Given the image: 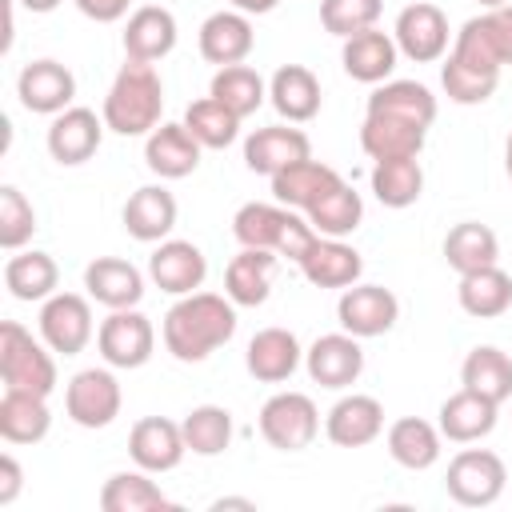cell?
Segmentation results:
<instances>
[{"label": "cell", "mask_w": 512, "mask_h": 512, "mask_svg": "<svg viewBox=\"0 0 512 512\" xmlns=\"http://www.w3.org/2000/svg\"><path fill=\"white\" fill-rule=\"evenodd\" d=\"M164 348L180 364H200L236 336V304L216 292H188L164 312Z\"/></svg>", "instance_id": "cell-1"}, {"label": "cell", "mask_w": 512, "mask_h": 512, "mask_svg": "<svg viewBox=\"0 0 512 512\" xmlns=\"http://www.w3.org/2000/svg\"><path fill=\"white\" fill-rule=\"evenodd\" d=\"M100 116H104L108 132H116V136H148L164 116V80H160V72L152 64L128 60L116 72Z\"/></svg>", "instance_id": "cell-2"}, {"label": "cell", "mask_w": 512, "mask_h": 512, "mask_svg": "<svg viewBox=\"0 0 512 512\" xmlns=\"http://www.w3.org/2000/svg\"><path fill=\"white\" fill-rule=\"evenodd\" d=\"M232 236L240 240V248H268L292 264H300L308 256V248L320 240V232L308 224L304 212L288 208V204H244L232 216Z\"/></svg>", "instance_id": "cell-3"}, {"label": "cell", "mask_w": 512, "mask_h": 512, "mask_svg": "<svg viewBox=\"0 0 512 512\" xmlns=\"http://www.w3.org/2000/svg\"><path fill=\"white\" fill-rule=\"evenodd\" d=\"M448 56L484 76H500V68L512 64V4H496L464 20Z\"/></svg>", "instance_id": "cell-4"}, {"label": "cell", "mask_w": 512, "mask_h": 512, "mask_svg": "<svg viewBox=\"0 0 512 512\" xmlns=\"http://www.w3.org/2000/svg\"><path fill=\"white\" fill-rule=\"evenodd\" d=\"M0 380L4 388L52 396L56 392V360L44 340H36L24 324L4 320L0 324Z\"/></svg>", "instance_id": "cell-5"}, {"label": "cell", "mask_w": 512, "mask_h": 512, "mask_svg": "<svg viewBox=\"0 0 512 512\" xmlns=\"http://www.w3.org/2000/svg\"><path fill=\"white\" fill-rule=\"evenodd\" d=\"M504 484H508V468L492 448H460L448 460V472H444L448 496L464 508L496 504L504 496Z\"/></svg>", "instance_id": "cell-6"}, {"label": "cell", "mask_w": 512, "mask_h": 512, "mask_svg": "<svg viewBox=\"0 0 512 512\" xmlns=\"http://www.w3.org/2000/svg\"><path fill=\"white\" fill-rule=\"evenodd\" d=\"M320 432V412L304 392H276L260 408V436L276 452H304Z\"/></svg>", "instance_id": "cell-7"}, {"label": "cell", "mask_w": 512, "mask_h": 512, "mask_svg": "<svg viewBox=\"0 0 512 512\" xmlns=\"http://www.w3.org/2000/svg\"><path fill=\"white\" fill-rule=\"evenodd\" d=\"M96 348L112 368H144L156 348V328L140 308H116L96 328Z\"/></svg>", "instance_id": "cell-8"}, {"label": "cell", "mask_w": 512, "mask_h": 512, "mask_svg": "<svg viewBox=\"0 0 512 512\" xmlns=\"http://www.w3.org/2000/svg\"><path fill=\"white\" fill-rule=\"evenodd\" d=\"M120 380L108 368H80L64 388V412L80 428H108L120 416Z\"/></svg>", "instance_id": "cell-9"}, {"label": "cell", "mask_w": 512, "mask_h": 512, "mask_svg": "<svg viewBox=\"0 0 512 512\" xmlns=\"http://www.w3.org/2000/svg\"><path fill=\"white\" fill-rule=\"evenodd\" d=\"M92 332V304L80 292H52L48 300H40V340L52 352L76 356L88 348Z\"/></svg>", "instance_id": "cell-10"}, {"label": "cell", "mask_w": 512, "mask_h": 512, "mask_svg": "<svg viewBox=\"0 0 512 512\" xmlns=\"http://www.w3.org/2000/svg\"><path fill=\"white\" fill-rule=\"evenodd\" d=\"M336 320H340L344 332H352L360 340H372V336H384L400 320V300L384 284H360L356 280L352 288L340 292Z\"/></svg>", "instance_id": "cell-11"}, {"label": "cell", "mask_w": 512, "mask_h": 512, "mask_svg": "<svg viewBox=\"0 0 512 512\" xmlns=\"http://www.w3.org/2000/svg\"><path fill=\"white\" fill-rule=\"evenodd\" d=\"M104 128H108L104 116H96L92 108L72 104L64 112H56L52 124H48V136H44L48 156L56 164H64V168H76V164H84V160H92L100 152Z\"/></svg>", "instance_id": "cell-12"}, {"label": "cell", "mask_w": 512, "mask_h": 512, "mask_svg": "<svg viewBox=\"0 0 512 512\" xmlns=\"http://www.w3.org/2000/svg\"><path fill=\"white\" fill-rule=\"evenodd\" d=\"M304 368H308L312 384L332 388V392L356 384L360 372H364L360 336H352V332H344V328H340V332H328V336H316L312 348L304 352Z\"/></svg>", "instance_id": "cell-13"}, {"label": "cell", "mask_w": 512, "mask_h": 512, "mask_svg": "<svg viewBox=\"0 0 512 512\" xmlns=\"http://www.w3.org/2000/svg\"><path fill=\"white\" fill-rule=\"evenodd\" d=\"M392 40H396L400 56H408L416 64H432V60H440L448 52V16L436 4L416 0V4L400 8Z\"/></svg>", "instance_id": "cell-14"}, {"label": "cell", "mask_w": 512, "mask_h": 512, "mask_svg": "<svg viewBox=\"0 0 512 512\" xmlns=\"http://www.w3.org/2000/svg\"><path fill=\"white\" fill-rule=\"evenodd\" d=\"M16 96L36 116H56L76 100V76L60 60H32L16 76Z\"/></svg>", "instance_id": "cell-15"}, {"label": "cell", "mask_w": 512, "mask_h": 512, "mask_svg": "<svg viewBox=\"0 0 512 512\" xmlns=\"http://www.w3.org/2000/svg\"><path fill=\"white\" fill-rule=\"evenodd\" d=\"M184 452H188L184 432L168 416H144L128 432V456L144 472H172V468H180Z\"/></svg>", "instance_id": "cell-16"}, {"label": "cell", "mask_w": 512, "mask_h": 512, "mask_svg": "<svg viewBox=\"0 0 512 512\" xmlns=\"http://www.w3.org/2000/svg\"><path fill=\"white\" fill-rule=\"evenodd\" d=\"M148 276L160 292L188 296V292H200L208 276V260L192 240H160L156 252L148 256Z\"/></svg>", "instance_id": "cell-17"}, {"label": "cell", "mask_w": 512, "mask_h": 512, "mask_svg": "<svg viewBox=\"0 0 512 512\" xmlns=\"http://www.w3.org/2000/svg\"><path fill=\"white\" fill-rule=\"evenodd\" d=\"M252 48H256V32H252L248 12L240 8H220L200 24V56L216 68L244 64Z\"/></svg>", "instance_id": "cell-18"}, {"label": "cell", "mask_w": 512, "mask_h": 512, "mask_svg": "<svg viewBox=\"0 0 512 512\" xmlns=\"http://www.w3.org/2000/svg\"><path fill=\"white\" fill-rule=\"evenodd\" d=\"M200 152L204 144L180 124H156L148 136H144V164L160 176V180H184L200 168Z\"/></svg>", "instance_id": "cell-19"}, {"label": "cell", "mask_w": 512, "mask_h": 512, "mask_svg": "<svg viewBox=\"0 0 512 512\" xmlns=\"http://www.w3.org/2000/svg\"><path fill=\"white\" fill-rule=\"evenodd\" d=\"M380 432H384V404L376 396H364V392L340 396L324 416V436L336 448H364Z\"/></svg>", "instance_id": "cell-20"}, {"label": "cell", "mask_w": 512, "mask_h": 512, "mask_svg": "<svg viewBox=\"0 0 512 512\" xmlns=\"http://www.w3.org/2000/svg\"><path fill=\"white\" fill-rule=\"evenodd\" d=\"M312 156V140L304 128H292V124H268V128H256L248 140H244V164L248 172H260V176H276L280 168L296 164Z\"/></svg>", "instance_id": "cell-21"}, {"label": "cell", "mask_w": 512, "mask_h": 512, "mask_svg": "<svg viewBox=\"0 0 512 512\" xmlns=\"http://www.w3.org/2000/svg\"><path fill=\"white\" fill-rule=\"evenodd\" d=\"M340 184H344V176L332 164H320V160L304 156V160H296V164H288V168H280L272 176V196H276V204H288L296 212H308L328 192H336Z\"/></svg>", "instance_id": "cell-22"}, {"label": "cell", "mask_w": 512, "mask_h": 512, "mask_svg": "<svg viewBox=\"0 0 512 512\" xmlns=\"http://www.w3.org/2000/svg\"><path fill=\"white\" fill-rule=\"evenodd\" d=\"M176 196L164 188V184H144V188H136L128 200H124V212H120V220H124V232L132 236V240H140V244H160V240H168V232L176 228Z\"/></svg>", "instance_id": "cell-23"}, {"label": "cell", "mask_w": 512, "mask_h": 512, "mask_svg": "<svg viewBox=\"0 0 512 512\" xmlns=\"http://www.w3.org/2000/svg\"><path fill=\"white\" fill-rule=\"evenodd\" d=\"M84 288H88V300L104 304L108 312H116V308H136V304L144 300V272H140L132 260L96 256V260L84 268Z\"/></svg>", "instance_id": "cell-24"}, {"label": "cell", "mask_w": 512, "mask_h": 512, "mask_svg": "<svg viewBox=\"0 0 512 512\" xmlns=\"http://www.w3.org/2000/svg\"><path fill=\"white\" fill-rule=\"evenodd\" d=\"M176 36H180L176 16L168 8H160V4H144V8H136L128 16L120 44H124V56L128 60L156 64V60H164L176 48Z\"/></svg>", "instance_id": "cell-25"}, {"label": "cell", "mask_w": 512, "mask_h": 512, "mask_svg": "<svg viewBox=\"0 0 512 512\" xmlns=\"http://www.w3.org/2000/svg\"><path fill=\"white\" fill-rule=\"evenodd\" d=\"M436 416H440L436 428H440L444 440H452V444H476V440H484L496 428L500 404L488 400V396H480V392H472V388H460V392H452L440 404Z\"/></svg>", "instance_id": "cell-26"}, {"label": "cell", "mask_w": 512, "mask_h": 512, "mask_svg": "<svg viewBox=\"0 0 512 512\" xmlns=\"http://www.w3.org/2000/svg\"><path fill=\"white\" fill-rule=\"evenodd\" d=\"M300 364H304V348H300L296 332H288V328H260L248 340L244 368L260 384H284Z\"/></svg>", "instance_id": "cell-27"}, {"label": "cell", "mask_w": 512, "mask_h": 512, "mask_svg": "<svg viewBox=\"0 0 512 512\" xmlns=\"http://www.w3.org/2000/svg\"><path fill=\"white\" fill-rule=\"evenodd\" d=\"M276 264H280V256L268 252V248H240L224 268V296L240 308L264 304L268 292H272Z\"/></svg>", "instance_id": "cell-28"}, {"label": "cell", "mask_w": 512, "mask_h": 512, "mask_svg": "<svg viewBox=\"0 0 512 512\" xmlns=\"http://www.w3.org/2000/svg\"><path fill=\"white\" fill-rule=\"evenodd\" d=\"M396 56H400V48H396L392 32H384V28H364L356 36H348L340 48L344 72L360 84H384L396 68Z\"/></svg>", "instance_id": "cell-29"}, {"label": "cell", "mask_w": 512, "mask_h": 512, "mask_svg": "<svg viewBox=\"0 0 512 512\" xmlns=\"http://www.w3.org/2000/svg\"><path fill=\"white\" fill-rule=\"evenodd\" d=\"M268 100L288 124H308L320 112V80L304 64H284L268 80Z\"/></svg>", "instance_id": "cell-30"}, {"label": "cell", "mask_w": 512, "mask_h": 512, "mask_svg": "<svg viewBox=\"0 0 512 512\" xmlns=\"http://www.w3.org/2000/svg\"><path fill=\"white\" fill-rule=\"evenodd\" d=\"M300 272L316 288H352L360 280V272H364V260H360V252L352 244H344L336 236H320L308 248V256L300 260Z\"/></svg>", "instance_id": "cell-31"}, {"label": "cell", "mask_w": 512, "mask_h": 512, "mask_svg": "<svg viewBox=\"0 0 512 512\" xmlns=\"http://www.w3.org/2000/svg\"><path fill=\"white\" fill-rule=\"evenodd\" d=\"M424 136L428 128L384 116V112H364L360 124V148L372 160H400V156H420L424 152Z\"/></svg>", "instance_id": "cell-32"}, {"label": "cell", "mask_w": 512, "mask_h": 512, "mask_svg": "<svg viewBox=\"0 0 512 512\" xmlns=\"http://www.w3.org/2000/svg\"><path fill=\"white\" fill-rule=\"evenodd\" d=\"M48 428H52L48 396L4 388V396H0V436L8 444H40L48 436Z\"/></svg>", "instance_id": "cell-33"}, {"label": "cell", "mask_w": 512, "mask_h": 512, "mask_svg": "<svg viewBox=\"0 0 512 512\" xmlns=\"http://www.w3.org/2000/svg\"><path fill=\"white\" fill-rule=\"evenodd\" d=\"M440 440H444L440 428L428 424V420H420V416H400V420H392V424H388V436H384L388 456H392L400 468H408V472L432 468V464L440 460Z\"/></svg>", "instance_id": "cell-34"}, {"label": "cell", "mask_w": 512, "mask_h": 512, "mask_svg": "<svg viewBox=\"0 0 512 512\" xmlns=\"http://www.w3.org/2000/svg\"><path fill=\"white\" fill-rule=\"evenodd\" d=\"M364 112H384V116H396V120L432 128V120H436V96L420 80H384V84L372 88Z\"/></svg>", "instance_id": "cell-35"}, {"label": "cell", "mask_w": 512, "mask_h": 512, "mask_svg": "<svg viewBox=\"0 0 512 512\" xmlns=\"http://www.w3.org/2000/svg\"><path fill=\"white\" fill-rule=\"evenodd\" d=\"M100 508L104 512H160V508H176V500L164 496V488L152 480V472L136 468V472H112L104 480Z\"/></svg>", "instance_id": "cell-36"}, {"label": "cell", "mask_w": 512, "mask_h": 512, "mask_svg": "<svg viewBox=\"0 0 512 512\" xmlns=\"http://www.w3.org/2000/svg\"><path fill=\"white\" fill-rule=\"evenodd\" d=\"M456 300H460V308H464L468 316H476V320L504 316V312L512 308V276H508L500 264L464 272V276H460V288H456Z\"/></svg>", "instance_id": "cell-37"}, {"label": "cell", "mask_w": 512, "mask_h": 512, "mask_svg": "<svg viewBox=\"0 0 512 512\" xmlns=\"http://www.w3.org/2000/svg\"><path fill=\"white\" fill-rule=\"evenodd\" d=\"M460 388H472L496 404L512 396V356L496 344H476L460 364Z\"/></svg>", "instance_id": "cell-38"}, {"label": "cell", "mask_w": 512, "mask_h": 512, "mask_svg": "<svg viewBox=\"0 0 512 512\" xmlns=\"http://www.w3.org/2000/svg\"><path fill=\"white\" fill-rule=\"evenodd\" d=\"M444 260L448 268H456L460 276L464 272H476V268H488L500 260V240L488 224L480 220H460L456 228H448L444 236Z\"/></svg>", "instance_id": "cell-39"}, {"label": "cell", "mask_w": 512, "mask_h": 512, "mask_svg": "<svg viewBox=\"0 0 512 512\" xmlns=\"http://www.w3.org/2000/svg\"><path fill=\"white\" fill-rule=\"evenodd\" d=\"M56 284H60V268H56V260L48 256V252H16V256H8V264H4V288L16 296V300H48L52 292H56Z\"/></svg>", "instance_id": "cell-40"}, {"label": "cell", "mask_w": 512, "mask_h": 512, "mask_svg": "<svg viewBox=\"0 0 512 512\" xmlns=\"http://www.w3.org/2000/svg\"><path fill=\"white\" fill-rule=\"evenodd\" d=\"M372 192L384 208H412L424 192V168L416 156L376 160L372 164Z\"/></svg>", "instance_id": "cell-41"}, {"label": "cell", "mask_w": 512, "mask_h": 512, "mask_svg": "<svg viewBox=\"0 0 512 512\" xmlns=\"http://www.w3.org/2000/svg\"><path fill=\"white\" fill-rule=\"evenodd\" d=\"M208 96L220 100L228 112H236V116L244 120V116H252V112L264 104L268 84H264V76H260L256 68H248V64H228V68H216V76H212V84H208Z\"/></svg>", "instance_id": "cell-42"}, {"label": "cell", "mask_w": 512, "mask_h": 512, "mask_svg": "<svg viewBox=\"0 0 512 512\" xmlns=\"http://www.w3.org/2000/svg\"><path fill=\"white\" fill-rule=\"evenodd\" d=\"M180 432L192 456H220L232 444V412L220 404H196L180 420Z\"/></svg>", "instance_id": "cell-43"}, {"label": "cell", "mask_w": 512, "mask_h": 512, "mask_svg": "<svg viewBox=\"0 0 512 512\" xmlns=\"http://www.w3.org/2000/svg\"><path fill=\"white\" fill-rule=\"evenodd\" d=\"M304 216H308V224H312L320 236L344 240V236H352V232L360 228V220H364V200H360V192L344 180L336 192H328V196H324L316 208H308Z\"/></svg>", "instance_id": "cell-44"}, {"label": "cell", "mask_w": 512, "mask_h": 512, "mask_svg": "<svg viewBox=\"0 0 512 512\" xmlns=\"http://www.w3.org/2000/svg\"><path fill=\"white\" fill-rule=\"evenodd\" d=\"M184 128L204 144V148H228L236 136H240V116L228 112L220 100L204 96V100H192L184 108Z\"/></svg>", "instance_id": "cell-45"}, {"label": "cell", "mask_w": 512, "mask_h": 512, "mask_svg": "<svg viewBox=\"0 0 512 512\" xmlns=\"http://www.w3.org/2000/svg\"><path fill=\"white\" fill-rule=\"evenodd\" d=\"M380 12H384V0H320V24L340 40L364 28H376Z\"/></svg>", "instance_id": "cell-46"}, {"label": "cell", "mask_w": 512, "mask_h": 512, "mask_svg": "<svg viewBox=\"0 0 512 512\" xmlns=\"http://www.w3.org/2000/svg\"><path fill=\"white\" fill-rule=\"evenodd\" d=\"M36 232V208L28 204V196L16 184L0 188V248L20 252Z\"/></svg>", "instance_id": "cell-47"}, {"label": "cell", "mask_w": 512, "mask_h": 512, "mask_svg": "<svg viewBox=\"0 0 512 512\" xmlns=\"http://www.w3.org/2000/svg\"><path fill=\"white\" fill-rule=\"evenodd\" d=\"M440 84H444V92H448V100H452V104L472 108V104L492 100V92H496L500 76H484V72L464 68V64H456V60L448 56V60H444V68H440Z\"/></svg>", "instance_id": "cell-48"}, {"label": "cell", "mask_w": 512, "mask_h": 512, "mask_svg": "<svg viewBox=\"0 0 512 512\" xmlns=\"http://www.w3.org/2000/svg\"><path fill=\"white\" fill-rule=\"evenodd\" d=\"M88 20H96V24H116V20H124L128 16V4L132 0H72Z\"/></svg>", "instance_id": "cell-49"}, {"label": "cell", "mask_w": 512, "mask_h": 512, "mask_svg": "<svg viewBox=\"0 0 512 512\" xmlns=\"http://www.w3.org/2000/svg\"><path fill=\"white\" fill-rule=\"evenodd\" d=\"M24 488V472H20V460L12 452L0 456V504H12Z\"/></svg>", "instance_id": "cell-50"}, {"label": "cell", "mask_w": 512, "mask_h": 512, "mask_svg": "<svg viewBox=\"0 0 512 512\" xmlns=\"http://www.w3.org/2000/svg\"><path fill=\"white\" fill-rule=\"evenodd\" d=\"M232 8H240V12H248V16H264V12H272L280 0H228Z\"/></svg>", "instance_id": "cell-51"}, {"label": "cell", "mask_w": 512, "mask_h": 512, "mask_svg": "<svg viewBox=\"0 0 512 512\" xmlns=\"http://www.w3.org/2000/svg\"><path fill=\"white\" fill-rule=\"evenodd\" d=\"M224 508H248V512H256V504L252 500H240V496H224V500L212 504V512H224Z\"/></svg>", "instance_id": "cell-52"}, {"label": "cell", "mask_w": 512, "mask_h": 512, "mask_svg": "<svg viewBox=\"0 0 512 512\" xmlns=\"http://www.w3.org/2000/svg\"><path fill=\"white\" fill-rule=\"evenodd\" d=\"M20 4H24L28 12H52V8L60 4V0H20Z\"/></svg>", "instance_id": "cell-53"}, {"label": "cell", "mask_w": 512, "mask_h": 512, "mask_svg": "<svg viewBox=\"0 0 512 512\" xmlns=\"http://www.w3.org/2000/svg\"><path fill=\"white\" fill-rule=\"evenodd\" d=\"M504 172H508V180H512V132H508V140H504Z\"/></svg>", "instance_id": "cell-54"}, {"label": "cell", "mask_w": 512, "mask_h": 512, "mask_svg": "<svg viewBox=\"0 0 512 512\" xmlns=\"http://www.w3.org/2000/svg\"><path fill=\"white\" fill-rule=\"evenodd\" d=\"M476 4H484V8H496V4H508V0H476Z\"/></svg>", "instance_id": "cell-55"}]
</instances>
